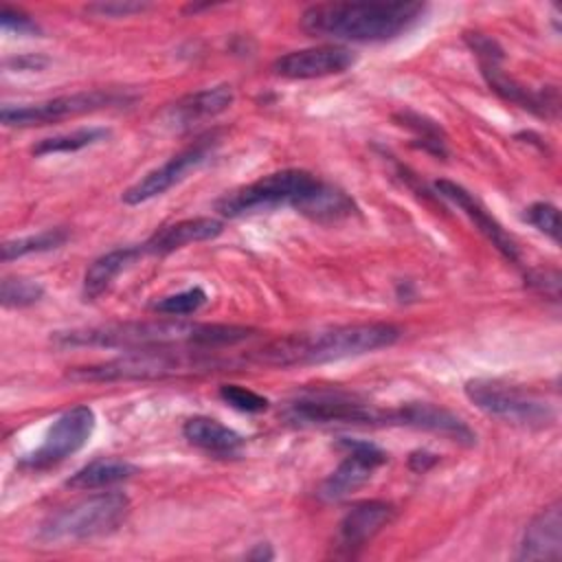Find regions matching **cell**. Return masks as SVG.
Segmentation results:
<instances>
[{
  "mask_svg": "<svg viewBox=\"0 0 562 562\" xmlns=\"http://www.w3.org/2000/svg\"><path fill=\"white\" fill-rule=\"evenodd\" d=\"M224 233V222L215 217H187L158 228L147 241L140 244L143 255H169L189 244L209 241Z\"/></svg>",
  "mask_w": 562,
  "mask_h": 562,
  "instance_id": "d6986e66",
  "label": "cell"
},
{
  "mask_svg": "<svg viewBox=\"0 0 562 562\" xmlns=\"http://www.w3.org/2000/svg\"><path fill=\"white\" fill-rule=\"evenodd\" d=\"M437 461H439V457L435 452H428V450H415V452L408 454V468L417 474L428 472Z\"/></svg>",
  "mask_w": 562,
  "mask_h": 562,
  "instance_id": "e575fe53",
  "label": "cell"
},
{
  "mask_svg": "<svg viewBox=\"0 0 562 562\" xmlns=\"http://www.w3.org/2000/svg\"><path fill=\"white\" fill-rule=\"evenodd\" d=\"M0 24H2V31H4V33H18V35H33V33H40V24H37L31 15H26L24 11L13 9V7H9V4L2 7Z\"/></svg>",
  "mask_w": 562,
  "mask_h": 562,
  "instance_id": "1f68e13d",
  "label": "cell"
},
{
  "mask_svg": "<svg viewBox=\"0 0 562 562\" xmlns=\"http://www.w3.org/2000/svg\"><path fill=\"white\" fill-rule=\"evenodd\" d=\"M283 419L294 426H329V424H353V426H378L380 408L358 395L342 391H314L290 400L283 411Z\"/></svg>",
  "mask_w": 562,
  "mask_h": 562,
  "instance_id": "9c48e42d",
  "label": "cell"
},
{
  "mask_svg": "<svg viewBox=\"0 0 562 562\" xmlns=\"http://www.w3.org/2000/svg\"><path fill=\"white\" fill-rule=\"evenodd\" d=\"M97 426V415L88 404H77L64 411L46 430L42 443L20 459L24 470H48L75 452H79L92 437Z\"/></svg>",
  "mask_w": 562,
  "mask_h": 562,
  "instance_id": "30bf717a",
  "label": "cell"
},
{
  "mask_svg": "<svg viewBox=\"0 0 562 562\" xmlns=\"http://www.w3.org/2000/svg\"><path fill=\"white\" fill-rule=\"evenodd\" d=\"M233 101H235L233 88L226 83H220L213 88H204V90L184 94L182 99H178L176 103L169 105V110L165 112V119L169 125H173L178 130H187L200 121L222 114L224 110L231 108Z\"/></svg>",
  "mask_w": 562,
  "mask_h": 562,
  "instance_id": "ffe728a7",
  "label": "cell"
},
{
  "mask_svg": "<svg viewBox=\"0 0 562 562\" xmlns=\"http://www.w3.org/2000/svg\"><path fill=\"white\" fill-rule=\"evenodd\" d=\"M318 182V176L305 169H281L259 180L224 193L215 202V211L224 217H241L279 206L296 209L303 195Z\"/></svg>",
  "mask_w": 562,
  "mask_h": 562,
  "instance_id": "8992f818",
  "label": "cell"
},
{
  "mask_svg": "<svg viewBox=\"0 0 562 562\" xmlns=\"http://www.w3.org/2000/svg\"><path fill=\"white\" fill-rule=\"evenodd\" d=\"M435 189L441 198H446L448 202H452L457 209H461L465 213V217L479 228V233L509 261H518L520 259V250L516 239L501 226V222L461 184L452 182V180H437Z\"/></svg>",
  "mask_w": 562,
  "mask_h": 562,
  "instance_id": "9a60e30c",
  "label": "cell"
},
{
  "mask_svg": "<svg viewBox=\"0 0 562 562\" xmlns=\"http://www.w3.org/2000/svg\"><path fill=\"white\" fill-rule=\"evenodd\" d=\"M68 231L57 226V228H44L35 235H24L18 239H9L2 244V261H13L26 255H35V252H48L55 250L59 246H64L68 241Z\"/></svg>",
  "mask_w": 562,
  "mask_h": 562,
  "instance_id": "4316f807",
  "label": "cell"
},
{
  "mask_svg": "<svg viewBox=\"0 0 562 562\" xmlns=\"http://www.w3.org/2000/svg\"><path fill=\"white\" fill-rule=\"evenodd\" d=\"M356 64V55L336 44L310 46L301 50H290L274 59L272 70L283 79H321L329 75H340Z\"/></svg>",
  "mask_w": 562,
  "mask_h": 562,
  "instance_id": "5bb4252c",
  "label": "cell"
},
{
  "mask_svg": "<svg viewBox=\"0 0 562 562\" xmlns=\"http://www.w3.org/2000/svg\"><path fill=\"white\" fill-rule=\"evenodd\" d=\"M140 255H143L140 246H123V248H114V250H108L105 255L97 257L83 274V296H86V301L99 299L114 283V279L127 266H132Z\"/></svg>",
  "mask_w": 562,
  "mask_h": 562,
  "instance_id": "603a6c76",
  "label": "cell"
},
{
  "mask_svg": "<svg viewBox=\"0 0 562 562\" xmlns=\"http://www.w3.org/2000/svg\"><path fill=\"white\" fill-rule=\"evenodd\" d=\"M465 397L485 415L498 417L507 424L527 426V428H544L555 419L553 408L538 397L536 393L507 384L503 380H490V378H474L468 380Z\"/></svg>",
  "mask_w": 562,
  "mask_h": 562,
  "instance_id": "ba28073f",
  "label": "cell"
},
{
  "mask_svg": "<svg viewBox=\"0 0 562 562\" xmlns=\"http://www.w3.org/2000/svg\"><path fill=\"white\" fill-rule=\"evenodd\" d=\"M562 558V509L553 501L540 509L522 531L516 560H560Z\"/></svg>",
  "mask_w": 562,
  "mask_h": 562,
  "instance_id": "ac0fdd59",
  "label": "cell"
},
{
  "mask_svg": "<svg viewBox=\"0 0 562 562\" xmlns=\"http://www.w3.org/2000/svg\"><path fill=\"white\" fill-rule=\"evenodd\" d=\"M206 303V292L200 288V285H193V288H187L182 292H176V294H167L158 301L151 303V310L156 314H162V316H187V314H193L198 312L202 305Z\"/></svg>",
  "mask_w": 562,
  "mask_h": 562,
  "instance_id": "f1b7e54d",
  "label": "cell"
},
{
  "mask_svg": "<svg viewBox=\"0 0 562 562\" xmlns=\"http://www.w3.org/2000/svg\"><path fill=\"white\" fill-rule=\"evenodd\" d=\"M525 220L544 233L553 244H560V211L551 202H533L525 209Z\"/></svg>",
  "mask_w": 562,
  "mask_h": 562,
  "instance_id": "4dcf8cb0",
  "label": "cell"
},
{
  "mask_svg": "<svg viewBox=\"0 0 562 562\" xmlns=\"http://www.w3.org/2000/svg\"><path fill=\"white\" fill-rule=\"evenodd\" d=\"M44 296V285L26 277H4L0 285V303L7 310H20L35 305Z\"/></svg>",
  "mask_w": 562,
  "mask_h": 562,
  "instance_id": "83f0119b",
  "label": "cell"
},
{
  "mask_svg": "<svg viewBox=\"0 0 562 562\" xmlns=\"http://www.w3.org/2000/svg\"><path fill=\"white\" fill-rule=\"evenodd\" d=\"M378 426H406L415 430L435 432L461 446L476 443V432L459 415L430 402H406L395 408H380Z\"/></svg>",
  "mask_w": 562,
  "mask_h": 562,
  "instance_id": "4fadbf2b",
  "label": "cell"
},
{
  "mask_svg": "<svg viewBox=\"0 0 562 562\" xmlns=\"http://www.w3.org/2000/svg\"><path fill=\"white\" fill-rule=\"evenodd\" d=\"M294 211L314 222L334 224L356 215L358 206L347 191L318 178V182L303 195V200L296 204Z\"/></svg>",
  "mask_w": 562,
  "mask_h": 562,
  "instance_id": "44dd1931",
  "label": "cell"
},
{
  "mask_svg": "<svg viewBox=\"0 0 562 562\" xmlns=\"http://www.w3.org/2000/svg\"><path fill=\"white\" fill-rule=\"evenodd\" d=\"M226 364L224 360L204 353L195 347H151L130 349L119 358L75 367L68 371L70 380L79 382H130V380H162L173 375L206 373Z\"/></svg>",
  "mask_w": 562,
  "mask_h": 562,
  "instance_id": "277c9868",
  "label": "cell"
},
{
  "mask_svg": "<svg viewBox=\"0 0 562 562\" xmlns=\"http://www.w3.org/2000/svg\"><path fill=\"white\" fill-rule=\"evenodd\" d=\"M250 327L226 323H191L180 318L127 321L92 327H72L55 331L50 340L57 347H105V349H151V347H195L220 349L248 340Z\"/></svg>",
  "mask_w": 562,
  "mask_h": 562,
  "instance_id": "6da1fadb",
  "label": "cell"
},
{
  "mask_svg": "<svg viewBox=\"0 0 562 562\" xmlns=\"http://www.w3.org/2000/svg\"><path fill=\"white\" fill-rule=\"evenodd\" d=\"M130 514V498L123 492L86 496L48 514L37 527V542L64 544L114 533Z\"/></svg>",
  "mask_w": 562,
  "mask_h": 562,
  "instance_id": "5b68a950",
  "label": "cell"
},
{
  "mask_svg": "<svg viewBox=\"0 0 562 562\" xmlns=\"http://www.w3.org/2000/svg\"><path fill=\"white\" fill-rule=\"evenodd\" d=\"M145 9H149L147 2H132V0H125V2H92L86 7L88 13L97 15V18H127V15H134V13H143Z\"/></svg>",
  "mask_w": 562,
  "mask_h": 562,
  "instance_id": "d6a6232c",
  "label": "cell"
},
{
  "mask_svg": "<svg viewBox=\"0 0 562 562\" xmlns=\"http://www.w3.org/2000/svg\"><path fill=\"white\" fill-rule=\"evenodd\" d=\"M108 136H110V130H108V127H97V125L77 127V130H72V132L55 134V136H48V138L37 140V143L31 147V151H33V156L70 154V151H79V149H83V147L97 145V143L105 140Z\"/></svg>",
  "mask_w": 562,
  "mask_h": 562,
  "instance_id": "d4e9b609",
  "label": "cell"
},
{
  "mask_svg": "<svg viewBox=\"0 0 562 562\" xmlns=\"http://www.w3.org/2000/svg\"><path fill=\"white\" fill-rule=\"evenodd\" d=\"M136 472H138V468L125 459L101 457V459H94V461L86 463L83 468H79L66 481V485L72 490H101V487H110L114 483L127 481Z\"/></svg>",
  "mask_w": 562,
  "mask_h": 562,
  "instance_id": "cb8c5ba5",
  "label": "cell"
},
{
  "mask_svg": "<svg viewBox=\"0 0 562 562\" xmlns=\"http://www.w3.org/2000/svg\"><path fill=\"white\" fill-rule=\"evenodd\" d=\"M46 64H48V59L42 55H20V57H13L7 61V66H11L15 70H40Z\"/></svg>",
  "mask_w": 562,
  "mask_h": 562,
  "instance_id": "d590c367",
  "label": "cell"
},
{
  "mask_svg": "<svg viewBox=\"0 0 562 562\" xmlns=\"http://www.w3.org/2000/svg\"><path fill=\"white\" fill-rule=\"evenodd\" d=\"M402 329L391 323H353L336 325L316 331L290 334L274 338L263 347L246 356L248 362L261 367H305L323 364L342 358L364 356L384 347H391L400 340Z\"/></svg>",
  "mask_w": 562,
  "mask_h": 562,
  "instance_id": "7a4b0ae2",
  "label": "cell"
},
{
  "mask_svg": "<svg viewBox=\"0 0 562 562\" xmlns=\"http://www.w3.org/2000/svg\"><path fill=\"white\" fill-rule=\"evenodd\" d=\"M182 437L191 446H195L209 454H217V457L235 454L244 446V437L239 432H235L233 428L224 426L222 422H217L213 417H204V415L189 417L182 424Z\"/></svg>",
  "mask_w": 562,
  "mask_h": 562,
  "instance_id": "7402d4cb",
  "label": "cell"
},
{
  "mask_svg": "<svg viewBox=\"0 0 562 562\" xmlns=\"http://www.w3.org/2000/svg\"><path fill=\"white\" fill-rule=\"evenodd\" d=\"M393 119L402 127L415 132V145L422 147L424 151H430V154L441 156V158L448 154V149H446V134H443V127L437 121H432V119H428V116H424L419 112H413V110L395 112Z\"/></svg>",
  "mask_w": 562,
  "mask_h": 562,
  "instance_id": "484cf974",
  "label": "cell"
},
{
  "mask_svg": "<svg viewBox=\"0 0 562 562\" xmlns=\"http://www.w3.org/2000/svg\"><path fill=\"white\" fill-rule=\"evenodd\" d=\"M481 72L487 81V86L505 101L520 105L522 110H529L542 119H555L558 116V88L555 86H544L542 90H529L527 86L518 83L514 77H509L501 64L496 61H481Z\"/></svg>",
  "mask_w": 562,
  "mask_h": 562,
  "instance_id": "e0dca14e",
  "label": "cell"
},
{
  "mask_svg": "<svg viewBox=\"0 0 562 562\" xmlns=\"http://www.w3.org/2000/svg\"><path fill=\"white\" fill-rule=\"evenodd\" d=\"M136 94L130 90H116V88H94V90H81L72 94L53 97L40 103H26V105H2L0 121L7 127H37V125H50L64 119L81 116L88 112H99L105 108H119L134 103Z\"/></svg>",
  "mask_w": 562,
  "mask_h": 562,
  "instance_id": "52a82bcc",
  "label": "cell"
},
{
  "mask_svg": "<svg viewBox=\"0 0 562 562\" xmlns=\"http://www.w3.org/2000/svg\"><path fill=\"white\" fill-rule=\"evenodd\" d=\"M217 393L224 404H228L231 408H235L239 413H263L270 406L268 397L259 395L252 389L239 386V384H222Z\"/></svg>",
  "mask_w": 562,
  "mask_h": 562,
  "instance_id": "f546056e",
  "label": "cell"
},
{
  "mask_svg": "<svg viewBox=\"0 0 562 562\" xmlns=\"http://www.w3.org/2000/svg\"><path fill=\"white\" fill-rule=\"evenodd\" d=\"M217 145H220V136L217 134H206V136L198 138L193 145H189L187 149L178 151L167 162H162L160 167L151 169L138 182L127 187L123 191L121 200L125 204H130V206H136V204H143V202H149V200L162 195L173 184H178L189 171L198 169L215 151Z\"/></svg>",
  "mask_w": 562,
  "mask_h": 562,
  "instance_id": "8fae6325",
  "label": "cell"
},
{
  "mask_svg": "<svg viewBox=\"0 0 562 562\" xmlns=\"http://www.w3.org/2000/svg\"><path fill=\"white\" fill-rule=\"evenodd\" d=\"M395 518V507L386 501H360L351 505L338 522L336 547L345 555H353L367 542H371L391 520Z\"/></svg>",
  "mask_w": 562,
  "mask_h": 562,
  "instance_id": "2e32d148",
  "label": "cell"
},
{
  "mask_svg": "<svg viewBox=\"0 0 562 562\" xmlns=\"http://www.w3.org/2000/svg\"><path fill=\"white\" fill-rule=\"evenodd\" d=\"M465 42L479 55L481 61H496V64L503 61V48L498 46V42L494 37L483 35V33H468Z\"/></svg>",
  "mask_w": 562,
  "mask_h": 562,
  "instance_id": "836d02e7",
  "label": "cell"
},
{
  "mask_svg": "<svg viewBox=\"0 0 562 562\" xmlns=\"http://www.w3.org/2000/svg\"><path fill=\"white\" fill-rule=\"evenodd\" d=\"M340 446L347 450L345 459L316 490V496L325 503L342 501L351 492L360 490L373 476V472L389 459V454L371 441L342 439Z\"/></svg>",
  "mask_w": 562,
  "mask_h": 562,
  "instance_id": "7c38bea8",
  "label": "cell"
},
{
  "mask_svg": "<svg viewBox=\"0 0 562 562\" xmlns=\"http://www.w3.org/2000/svg\"><path fill=\"white\" fill-rule=\"evenodd\" d=\"M424 2H318L301 13L310 37L331 42H389L411 31L426 13Z\"/></svg>",
  "mask_w": 562,
  "mask_h": 562,
  "instance_id": "3957f363",
  "label": "cell"
},
{
  "mask_svg": "<svg viewBox=\"0 0 562 562\" xmlns=\"http://www.w3.org/2000/svg\"><path fill=\"white\" fill-rule=\"evenodd\" d=\"M274 558V551H272V547L268 544V542H259V544H255L252 547V551L248 553V560H259V562H263V560H272Z\"/></svg>",
  "mask_w": 562,
  "mask_h": 562,
  "instance_id": "8d00e7d4",
  "label": "cell"
}]
</instances>
